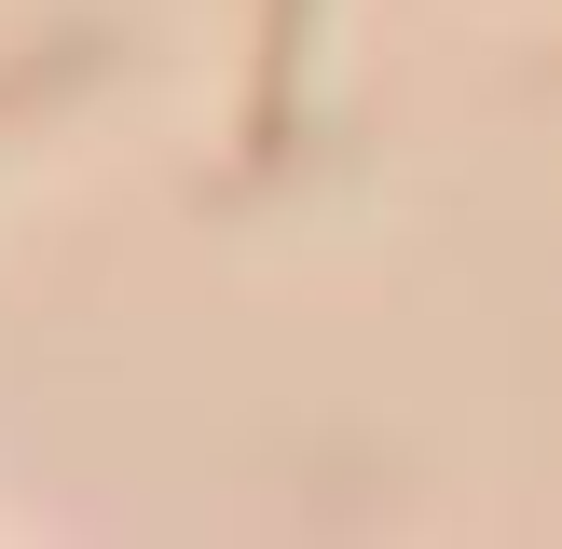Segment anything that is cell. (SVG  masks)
Masks as SVG:
<instances>
[{"label": "cell", "instance_id": "1", "mask_svg": "<svg viewBox=\"0 0 562 549\" xmlns=\"http://www.w3.org/2000/svg\"><path fill=\"white\" fill-rule=\"evenodd\" d=\"M316 42V0H261V69H247V165H289V82Z\"/></svg>", "mask_w": 562, "mask_h": 549}]
</instances>
